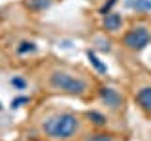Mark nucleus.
<instances>
[{
    "label": "nucleus",
    "instance_id": "obj_4",
    "mask_svg": "<svg viewBox=\"0 0 151 141\" xmlns=\"http://www.w3.org/2000/svg\"><path fill=\"white\" fill-rule=\"evenodd\" d=\"M98 96H100L104 105H108L113 111H119L123 107V103H125V98L121 96V92L115 90V88H111V87H102L100 90H98Z\"/></svg>",
    "mask_w": 151,
    "mask_h": 141
},
{
    "label": "nucleus",
    "instance_id": "obj_6",
    "mask_svg": "<svg viewBox=\"0 0 151 141\" xmlns=\"http://www.w3.org/2000/svg\"><path fill=\"white\" fill-rule=\"evenodd\" d=\"M123 25V17L119 13H106L104 15V28L108 32H117Z\"/></svg>",
    "mask_w": 151,
    "mask_h": 141
},
{
    "label": "nucleus",
    "instance_id": "obj_9",
    "mask_svg": "<svg viewBox=\"0 0 151 141\" xmlns=\"http://www.w3.org/2000/svg\"><path fill=\"white\" fill-rule=\"evenodd\" d=\"M27 6L30 9H36V11H40V9H45L51 6V0H28Z\"/></svg>",
    "mask_w": 151,
    "mask_h": 141
},
{
    "label": "nucleus",
    "instance_id": "obj_13",
    "mask_svg": "<svg viewBox=\"0 0 151 141\" xmlns=\"http://www.w3.org/2000/svg\"><path fill=\"white\" fill-rule=\"evenodd\" d=\"M12 85H13L15 88H19V90H23L27 83H25V79H21V77H13V79H12Z\"/></svg>",
    "mask_w": 151,
    "mask_h": 141
},
{
    "label": "nucleus",
    "instance_id": "obj_12",
    "mask_svg": "<svg viewBox=\"0 0 151 141\" xmlns=\"http://www.w3.org/2000/svg\"><path fill=\"white\" fill-rule=\"evenodd\" d=\"M129 6L136 9H151V2L149 0H134V2H129Z\"/></svg>",
    "mask_w": 151,
    "mask_h": 141
},
{
    "label": "nucleus",
    "instance_id": "obj_2",
    "mask_svg": "<svg viewBox=\"0 0 151 141\" xmlns=\"http://www.w3.org/2000/svg\"><path fill=\"white\" fill-rule=\"evenodd\" d=\"M49 87L57 92L72 94V96H85L89 90V85L85 79L68 72H59V70L49 75Z\"/></svg>",
    "mask_w": 151,
    "mask_h": 141
},
{
    "label": "nucleus",
    "instance_id": "obj_7",
    "mask_svg": "<svg viewBox=\"0 0 151 141\" xmlns=\"http://www.w3.org/2000/svg\"><path fill=\"white\" fill-rule=\"evenodd\" d=\"M87 119L91 120L94 126H98V128L106 126V122H108V119L102 115V113H98V111H87Z\"/></svg>",
    "mask_w": 151,
    "mask_h": 141
},
{
    "label": "nucleus",
    "instance_id": "obj_16",
    "mask_svg": "<svg viewBox=\"0 0 151 141\" xmlns=\"http://www.w3.org/2000/svg\"><path fill=\"white\" fill-rule=\"evenodd\" d=\"M0 107H2V105H0Z\"/></svg>",
    "mask_w": 151,
    "mask_h": 141
},
{
    "label": "nucleus",
    "instance_id": "obj_10",
    "mask_svg": "<svg viewBox=\"0 0 151 141\" xmlns=\"http://www.w3.org/2000/svg\"><path fill=\"white\" fill-rule=\"evenodd\" d=\"M87 56H89V60H91V62H93V66H94V68H96L100 73H106V72H108L106 64H102V62H100V58H98V56L94 55V53H91V51H89V53H87Z\"/></svg>",
    "mask_w": 151,
    "mask_h": 141
},
{
    "label": "nucleus",
    "instance_id": "obj_3",
    "mask_svg": "<svg viewBox=\"0 0 151 141\" xmlns=\"http://www.w3.org/2000/svg\"><path fill=\"white\" fill-rule=\"evenodd\" d=\"M151 41V32L145 26H134L123 38V45L130 51H142Z\"/></svg>",
    "mask_w": 151,
    "mask_h": 141
},
{
    "label": "nucleus",
    "instance_id": "obj_1",
    "mask_svg": "<svg viewBox=\"0 0 151 141\" xmlns=\"http://www.w3.org/2000/svg\"><path fill=\"white\" fill-rule=\"evenodd\" d=\"M42 130H44V134L49 139L68 141L79 132V117L74 115V113H70V111L57 113V115L44 120Z\"/></svg>",
    "mask_w": 151,
    "mask_h": 141
},
{
    "label": "nucleus",
    "instance_id": "obj_5",
    "mask_svg": "<svg viewBox=\"0 0 151 141\" xmlns=\"http://www.w3.org/2000/svg\"><path fill=\"white\" fill-rule=\"evenodd\" d=\"M134 98H136V102H138V105L142 109L147 113V115H151V85H145V87L138 88Z\"/></svg>",
    "mask_w": 151,
    "mask_h": 141
},
{
    "label": "nucleus",
    "instance_id": "obj_15",
    "mask_svg": "<svg viewBox=\"0 0 151 141\" xmlns=\"http://www.w3.org/2000/svg\"><path fill=\"white\" fill-rule=\"evenodd\" d=\"M115 2H117V0H110V2H108L106 6H102V8H100V13H108V11H110V8H111Z\"/></svg>",
    "mask_w": 151,
    "mask_h": 141
},
{
    "label": "nucleus",
    "instance_id": "obj_14",
    "mask_svg": "<svg viewBox=\"0 0 151 141\" xmlns=\"http://www.w3.org/2000/svg\"><path fill=\"white\" fill-rule=\"evenodd\" d=\"M27 102H28V98H25V96H23V98H15V100L12 102V107L15 109V107H19L21 103H27Z\"/></svg>",
    "mask_w": 151,
    "mask_h": 141
},
{
    "label": "nucleus",
    "instance_id": "obj_11",
    "mask_svg": "<svg viewBox=\"0 0 151 141\" xmlns=\"http://www.w3.org/2000/svg\"><path fill=\"white\" fill-rule=\"evenodd\" d=\"M32 51H36V43L34 41H21L17 47V53L19 55H25V53H32Z\"/></svg>",
    "mask_w": 151,
    "mask_h": 141
},
{
    "label": "nucleus",
    "instance_id": "obj_8",
    "mask_svg": "<svg viewBox=\"0 0 151 141\" xmlns=\"http://www.w3.org/2000/svg\"><path fill=\"white\" fill-rule=\"evenodd\" d=\"M85 141H115V137L110 134H104V132H94V134L87 135Z\"/></svg>",
    "mask_w": 151,
    "mask_h": 141
}]
</instances>
